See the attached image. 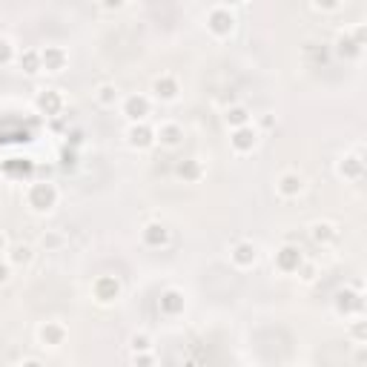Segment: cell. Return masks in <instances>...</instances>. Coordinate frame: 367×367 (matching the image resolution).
<instances>
[{
  "label": "cell",
  "instance_id": "obj_1",
  "mask_svg": "<svg viewBox=\"0 0 367 367\" xmlns=\"http://www.w3.org/2000/svg\"><path fill=\"white\" fill-rule=\"evenodd\" d=\"M204 26H207V32H209L215 40H227V38H233L236 29H239V15H236V9H233L230 4H215V6L207 9Z\"/></svg>",
  "mask_w": 367,
  "mask_h": 367
},
{
  "label": "cell",
  "instance_id": "obj_2",
  "mask_svg": "<svg viewBox=\"0 0 367 367\" xmlns=\"http://www.w3.org/2000/svg\"><path fill=\"white\" fill-rule=\"evenodd\" d=\"M60 201V190L52 181H32L26 187V207L35 215H49Z\"/></svg>",
  "mask_w": 367,
  "mask_h": 367
},
{
  "label": "cell",
  "instance_id": "obj_3",
  "mask_svg": "<svg viewBox=\"0 0 367 367\" xmlns=\"http://www.w3.org/2000/svg\"><path fill=\"white\" fill-rule=\"evenodd\" d=\"M333 310L341 319H358L364 313V292L358 287L344 284L341 290H336V296H333Z\"/></svg>",
  "mask_w": 367,
  "mask_h": 367
},
{
  "label": "cell",
  "instance_id": "obj_4",
  "mask_svg": "<svg viewBox=\"0 0 367 367\" xmlns=\"http://www.w3.org/2000/svg\"><path fill=\"white\" fill-rule=\"evenodd\" d=\"M121 115L129 124H146V121H150V115H153V98L143 95V92L121 98Z\"/></svg>",
  "mask_w": 367,
  "mask_h": 367
},
{
  "label": "cell",
  "instance_id": "obj_5",
  "mask_svg": "<svg viewBox=\"0 0 367 367\" xmlns=\"http://www.w3.org/2000/svg\"><path fill=\"white\" fill-rule=\"evenodd\" d=\"M305 250L299 247V244H292V241H287V244H281L278 250H275V256H273V267L281 273V275H296V270L305 264Z\"/></svg>",
  "mask_w": 367,
  "mask_h": 367
},
{
  "label": "cell",
  "instance_id": "obj_6",
  "mask_svg": "<svg viewBox=\"0 0 367 367\" xmlns=\"http://www.w3.org/2000/svg\"><path fill=\"white\" fill-rule=\"evenodd\" d=\"M124 296V284L118 275H98L92 281V299L101 305V307H109L115 302H121Z\"/></svg>",
  "mask_w": 367,
  "mask_h": 367
},
{
  "label": "cell",
  "instance_id": "obj_7",
  "mask_svg": "<svg viewBox=\"0 0 367 367\" xmlns=\"http://www.w3.org/2000/svg\"><path fill=\"white\" fill-rule=\"evenodd\" d=\"M261 143V132L256 129V124H247L241 129H230V150L236 155H253Z\"/></svg>",
  "mask_w": 367,
  "mask_h": 367
},
{
  "label": "cell",
  "instance_id": "obj_8",
  "mask_svg": "<svg viewBox=\"0 0 367 367\" xmlns=\"http://www.w3.org/2000/svg\"><path fill=\"white\" fill-rule=\"evenodd\" d=\"M66 109V98L60 89L55 87H46L35 95V112L43 115V118H60V112Z\"/></svg>",
  "mask_w": 367,
  "mask_h": 367
},
{
  "label": "cell",
  "instance_id": "obj_9",
  "mask_svg": "<svg viewBox=\"0 0 367 367\" xmlns=\"http://www.w3.org/2000/svg\"><path fill=\"white\" fill-rule=\"evenodd\" d=\"M336 175L344 181H361L364 178V153L361 146H356L353 153H341L336 161Z\"/></svg>",
  "mask_w": 367,
  "mask_h": 367
},
{
  "label": "cell",
  "instance_id": "obj_10",
  "mask_svg": "<svg viewBox=\"0 0 367 367\" xmlns=\"http://www.w3.org/2000/svg\"><path fill=\"white\" fill-rule=\"evenodd\" d=\"M124 141H126L129 150L146 153V150H153V146H155V126H150V124H129L126 132H124Z\"/></svg>",
  "mask_w": 367,
  "mask_h": 367
},
{
  "label": "cell",
  "instance_id": "obj_11",
  "mask_svg": "<svg viewBox=\"0 0 367 367\" xmlns=\"http://www.w3.org/2000/svg\"><path fill=\"white\" fill-rule=\"evenodd\" d=\"M258 258H261V250L250 239H241V241H236L230 247V261H233L236 270H253L258 264Z\"/></svg>",
  "mask_w": 367,
  "mask_h": 367
},
{
  "label": "cell",
  "instance_id": "obj_12",
  "mask_svg": "<svg viewBox=\"0 0 367 367\" xmlns=\"http://www.w3.org/2000/svg\"><path fill=\"white\" fill-rule=\"evenodd\" d=\"M305 190H307V181H305V175L296 172V170H287V172H281V175L275 178V192H278L284 201L302 198Z\"/></svg>",
  "mask_w": 367,
  "mask_h": 367
},
{
  "label": "cell",
  "instance_id": "obj_13",
  "mask_svg": "<svg viewBox=\"0 0 367 367\" xmlns=\"http://www.w3.org/2000/svg\"><path fill=\"white\" fill-rule=\"evenodd\" d=\"M150 98L153 101H161V104H175L181 98V84L175 75H170V72H164V75L153 78V87H150Z\"/></svg>",
  "mask_w": 367,
  "mask_h": 367
},
{
  "label": "cell",
  "instance_id": "obj_14",
  "mask_svg": "<svg viewBox=\"0 0 367 367\" xmlns=\"http://www.w3.org/2000/svg\"><path fill=\"white\" fill-rule=\"evenodd\" d=\"M40 69L46 75H60V72L69 69V52L57 43H49L40 49Z\"/></svg>",
  "mask_w": 367,
  "mask_h": 367
},
{
  "label": "cell",
  "instance_id": "obj_15",
  "mask_svg": "<svg viewBox=\"0 0 367 367\" xmlns=\"http://www.w3.org/2000/svg\"><path fill=\"white\" fill-rule=\"evenodd\" d=\"M158 310H161V316H167V319L184 316V313H187V296H184V290H178V287L161 290V296H158Z\"/></svg>",
  "mask_w": 367,
  "mask_h": 367
},
{
  "label": "cell",
  "instance_id": "obj_16",
  "mask_svg": "<svg viewBox=\"0 0 367 367\" xmlns=\"http://www.w3.org/2000/svg\"><path fill=\"white\" fill-rule=\"evenodd\" d=\"M66 339H69V327L63 324V322H43L40 327H38V341H40V347H46V350H57V347H63L66 344Z\"/></svg>",
  "mask_w": 367,
  "mask_h": 367
},
{
  "label": "cell",
  "instance_id": "obj_17",
  "mask_svg": "<svg viewBox=\"0 0 367 367\" xmlns=\"http://www.w3.org/2000/svg\"><path fill=\"white\" fill-rule=\"evenodd\" d=\"M141 244L150 250H161L170 244V227L164 221H146L141 227Z\"/></svg>",
  "mask_w": 367,
  "mask_h": 367
},
{
  "label": "cell",
  "instance_id": "obj_18",
  "mask_svg": "<svg viewBox=\"0 0 367 367\" xmlns=\"http://www.w3.org/2000/svg\"><path fill=\"white\" fill-rule=\"evenodd\" d=\"M184 126L175 124V121H164L155 126V143H161L164 150H178V146L184 143Z\"/></svg>",
  "mask_w": 367,
  "mask_h": 367
},
{
  "label": "cell",
  "instance_id": "obj_19",
  "mask_svg": "<svg viewBox=\"0 0 367 367\" xmlns=\"http://www.w3.org/2000/svg\"><path fill=\"white\" fill-rule=\"evenodd\" d=\"M333 55H336L339 60L350 63V60H358V57L364 55V46H358V43L350 38V32L344 29V32H339L336 40H333Z\"/></svg>",
  "mask_w": 367,
  "mask_h": 367
},
{
  "label": "cell",
  "instance_id": "obj_20",
  "mask_svg": "<svg viewBox=\"0 0 367 367\" xmlns=\"http://www.w3.org/2000/svg\"><path fill=\"white\" fill-rule=\"evenodd\" d=\"M307 233H310L313 244H319V247H330V244L339 241V227L333 221H327V218H319V221H313L307 227Z\"/></svg>",
  "mask_w": 367,
  "mask_h": 367
},
{
  "label": "cell",
  "instance_id": "obj_21",
  "mask_svg": "<svg viewBox=\"0 0 367 367\" xmlns=\"http://www.w3.org/2000/svg\"><path fill=\"white\" fill-rule=\"evenodd\" d=\"M18 69L23 72L26 78H38L40 75V49H18Z\"/></svg>",
  "mask_w": 367,
  "mask_h": 367
},
{
  "label": "cell",
  "instance_id": "obj_22",
  "mask_svg": "<svg viewBox=\"0 0 367 367\" xmlns=\"http://www.w3.org/2000/svg\"><path fill=\"white\" fill-rule=\"evenodd\" d=\"M175 175L184 181V184H198L204 178V164L198 158H181L175 164Z\"/></svg>",
  "mask_w": 367,
  "mask_h": 367
},
{
  "label": "cell",
  "instance_id": "obj_23",
  "mask_svg": "<svg viewBox=\"0 0 367 367\" xmlns=\"http://www.w3.org/2000/svg\"><path fill=\"white\" fill-rule=\"evenodd\" d=\"M12 267H29L32 261H35V247L32 244H26V241H18V244H9V250H6V256H4Z\"/></svg>",
  "mask_w": 367,
  "mask_h": 367
},
{
  "label": "cell",
  "instance_id": "obj_24",
  "mask_svg": "<svg viewBox=\"0 0 367 367\" xmlns=\"http://www.w3.org/2000/svg\"><path fill=\"white\" fill-rule=\"evenodd\" d=\"M224 124H227V129H241V126L253 124L250 106H244V104H230V106L224 109Z\"/></svg>",
  "mask_w": 367,
  "mask_h": 367
},
{
  "label": "cell",
  "instance_id": "obj_25",
  "mask_svg": "<svg viewBox=\"0 0 367 367\" xmlns=\"http://www.w3.org/2000/svg\"><path fill=\"white\" fill-rule=\"evenodd\" d=\"M66 244H69V236L63 230H43L38 239V247L43 253H60V250H66Z\"/></svg>",
  "mask_w": 367,
  "mask_h": 367
},
{
  "label": "cell",
  "instance_id": "obj_26",
  "mask_svg": "<svg viewBox=\"0 0 367 367\" xmlns=\"http://www.w3.org/2000/svg\"><path fill=\"white\" fill-rule=\"evenodd\" d=\"M95 104L104 106V109L121 106V89H118L115 84H98V89H95Z\"/></svg>",
  "mask_w": 367,
  "mask_h": 367
},
{
  "label": "cell",
  "instance_id": "obj_27",
  "mask_svg": "<svg viewBox=\"0 0 367 367\" xmlns=\"http://www.w3.org/2000/svg\"><path fill=\"white\" fill-rule=\"evenodd\" d=\"M126 344H129V353H132V356H135V353H153V350H155V339H153V333H146V330L129 333Z\"/></svg>",
  "mask_w": 367,
  "mask_h": 367
},
{
  "label": "cell",
  "instance_id": "obj_28",
  "mask_svg": "<svg viewBox=\"0 0 367 367\" xmlns=\"http://www.w3.org/2000/svg\"><path fill=\"white\" fill-rule=\"evenodd\" d=\"M15 60H18V46H15L9 38H0V69L12 66Z\"/></svg>",
  "mask_w": 367,
  "mask_h": 367
},
{
  "label": "cell",
  "instance_id": "obj_29",
  "mask_svg": "<svg viewBox=\"0 0 367 367\" xmlns=\"http://www.w3.org/2000/svg\"><path fill=\"white\" fill-rule=\"evenodd\" d=\"M347 336L361 347V344H367V322L358 316V319H353L350 322V327H347Z\"/></svg>",
  "mask_w": 367,
  "mask_h": 367
},
{
  "label": "cell",
  "instance_id": "obj_30",
  "mask_svg": "<svg viewBox=\"0 0 367 367\" xmlns=\"http://www.w3.org/2000/svg\"><path fill=\"white\" fill-rule=\"evenodd\" d=\"M296 275H299V281H302V284H313V281L319 278V264H316V261H310V258H305V264L296 270Z\"/></svg>",
  "mask_w": 367,
  "mask_h": 367
},
{
  "label": "cell",
  "instance_id": "obj_31",
  "mask_svg": "<svg viewBox=\"0 0 367 367\" xmlns=\"http://www.w3.org/2000/svg\"><path fill=\"white\" fill-rule=\"evenodd\" d=\"M341 0H313L310 9L313 12H322V15H333V12H341Z\"/></svg>",
  "mask_w": 367,
  "mask_h": 367
},
{
  "label": "cell",
  "instance_id": "obj_32",
  "mask_svg": "<svg viewBox=\"0 0 367 367\" xmlns=\"http://www.w3.org/2000/svg\"><path fill=\"white\" fill-rule=\"evenodd\" d=\"M132 367H158V356L153 353H135L132 356Z\"/></svg>",
  "mask_w": 367,
  "mask_h": 367
},
{
  "label": "cell",
  "instance_id": "obj_33",
  "mask_svg": "<svg viewBox=\"0 0 367 367\" xmlns=\"http://www.w3.org/2000/svg\"><path fill=\"white\" fill-rule=\"evenodd\" d=\"M60 167H63V170H69V172L78 167V155H75V150H69V146H66V150L60 153Z\"/></svg>",
  "mask_w": 367,
  "mask_h": 367
},
{
  "label": "cell",
  "instance_id": "obj_34",
  "mask_svg": "<svg viewBox=\"0 0 367 367\" xmlns=\"http://www.w3.org/2000/svg\"><path fill=\"white\" fill-rule=\"evenodd\" d=\"M350 32V38L358 43V46H364L367 43V23H356L353 29H347Z\"/></svg>",
  "mask_w": 367,
  "mask_h": 367
},
{
  "label": "cell",
  "instance_id": "obj_35",
  "mask_svg": "<svg viewBox=\"0 0 367 367\" xmlns=\"http://www.w3.org/2000/svg\"><path fill=\"white\" fill-rule=\"evenodd\" d=\"M256 129H258V132H270V129H275V115H273V112H264V115L258 118Z\"/></svg>",
  "mask_w": 367,
  "mask_h": 367
},
{
  "label": "cell",
  "instance_id": "obj_36",
  "mask_svg": "<svg viewBox=\"0 0 367 367\" xmlns=\"http://www.w3.org/2000/svg\"><path fill=\"white\" fill-rule=\"evenodd\" d=\"M9 281H12V264L0 256V287H6Z\"/></svg>",
  "mask_w": 367,
  "mask_h": 367
},
{
  "label": "cell",
  "instance_id": "obj_37",
  "mask_svg": "<svg viewBox=\"0 0 367 367\" xmlns=\"http://www.w3.org/2000/svg\"><path fill=\"white\" fill-rule=\"evenodd\" d=\"M101 9L104 12H121V9H126V4L124 0H106V4H101Z\"/></svg>",
  "mask_w": 367,
  "mask_h": 367
},
{
  "label": "cell",
  "instance_id": "obj_38",
  "mask_svg": "<svg viewBox=\"0 0 367 367\" xmlns=\"http://www.w3.org/2000/svg\"><path fill=\"white\" fill-rule=\"evenodd\" d=\"M9 244H12V241H9V236H6L4 230H0V256H6V250H9Z\"/></svg>",
  "mask_w": 367,
  "mask_h": 367
},
{
  "label": "cell",
  "instance_id": "obj_39",
  "mask_svg": "<svg viewBox=\"0 0 367 367\" xmlns=\"http://www.w3.org/2000/svg\"><path fill=\"white\" fill-rule=\"evenodd\" d=\"M18 367H43V361H38V358H23Z\"/></svg>",
  "mask_w": 367,
  "mask_h": 367
},
{
  "label": "cell",
  "instance_id": "obj_40",
  "mask_svg": "<svg viewBox=\"0 0 367 367\" xmlns=\"http://www.w3.org/2000/svg\"><path fill=\"white\" fill-rule=\"evenodd\" d=\"M292 367H310V364H292Z\"/></svg>",
  "mask_w": 367,
  "mask_h": 367
}]
</instances>
